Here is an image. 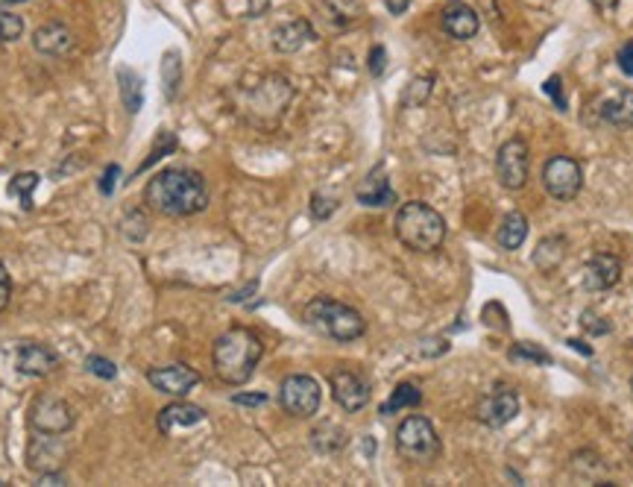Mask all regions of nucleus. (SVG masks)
Returning <instances> with one entry per match:
<instances>
[{
    "label": "nucleus",
    "mask_w": 633,
    "mask_h": 487,
    "mask_svg": "<svg viewBox=\"0 0 633 487\" xmlns=\"http://www.w3.org/2000/svg\"><path fill=\"white\" fill-rule=\"evenodd\" d=\"M396 452L411 464H431L443 452V443L434 423L422 414L405 417L396 429Z\"/></svg>",
    "instance_id": "nucleus-5"
},
{
    "label": "nucleus",
    "mask_w": 633,
    "mask_h": 487,
    "mask_svg": "<svg viewBox=\"0 0 633 487\" xmlns=\"http://www.w3.org/2000/svg\"><path fill=\"white\" fill-rule=\"evenodd\" d=\"M543 91L548 94V97H552V101H554V106L560 109V112H566V109H569V101H566V94H563V79L554 74V77H548L545 82H543Z\"/></svg>",
    "instance_id": "nucleus-38"
},
{
    "label": "nucleus",
    "mask_w": 633,
    "mask_h": 487,
    "mask_svg": "<svg viewBox=\"0 0 633 487\" xmlns=\"http://www.w3.org/2000/svg\"><path fill=\"white\" fill-rule=\"evenodd\" d=\"M320 402H322L320 382L308 373H290L279 385V406L285 408V414L297 417V420L314 417L320 411Z\"/></svg>",
    "instance_id": "nucleus-7"
},
{
    "label": "nucleus",
    "mask_w": 633,
    "mask_h": 487,
    "mask_svg": "<svg viewBox=\"0 0 633 487\" xmlns=\"http://www.w3.org/2000/svg\"><path fill=\"white\" fill-rule=\"evenodd\" d=\"M38 484H68V476L59 470H45L38 472Z\"/></svg>",
    "instance_id": "nucleus-45"
},
{
    "label": "nucleus",
    "mask_w": 633,
    "mask_h": 487,
    "mask_svg": "<svg viewBox=\"0 0 633 487\" xmlns=\"http://www.w3.org/2000/svg\"><path fill=\"white\" fill-rule=\"evenodd\" d=\"M174 150H176V135H174V132H159V144L153 147V153L144 159V164H141V168H138V174H141V171H147L153 162H156V159H164L167 153H174Z\"/></svg>",
    "instance_id": "nucleus-35"
},
{
    "label": "nucleus",
    "mask_w": 633,
    "mask_h": 487,
    "mask_svg": "<svg viewBox=\"0 0 633 487\" xmlns=\"http://www.w3.org/2000/svg\"><path fill=\"white\" fill-rule=\"evenodd\" d=\"M33 48L41 57H65V53L74 50V33L62 21H47L33 33Z\"/></svg>",
    "instance_id": "nucleus-17"
},
{
    "label": "nucleus",
    "mask_w": 633,
    "mask_h": 487,
    "mask_svg": "<svg viewBox=\"0 0 633 487\" xmlns=\"http://www.w3.org/2000/svg\"><path fill=\"white\" fill-rule=\"evenodd\" d=\"M24 36V18L12 16V12L0 9V45H9V41H18Z\"/></svg>",
    "instance_id": "nucleus-33"
},
{
    "label": "nucleus",
    "mask_w": 633,
    "mask_h": 487,
    "mask_svg": "<svg viewBox=\"0 0 633 487\" xmlns=\"http://www.w3.org/2000/svg\"><path fill=\"white\" fill-rule=\"evenodd\" d=\"M270 399L264 391H256V394H232V402L235 406H244V408H258L264 406V402Z\"/></svg>",
    "instance_id": "nucleus-43"
},
{
    "label": "nucleus",
    "mask_w": 633,
    "mask_h": 487,
    "mask_svg": "<svg viewBox=\"0 0 633 487\" xmlns=\"http://www.w3.org/2000/svg\"><path fill=\"white\" fill-rule=\"evenodd\" d=\"M616 65H618V71H622L625 77H633V38L625 41L622 48H618L616 53Z\"/></svg>",
    "instance_id": "nucleus-41"
},
{
    "label": "nucleus",
    "mask_w": 633,
    "mask_h": 487,
    "mask_svg": "<svg viewBox=\"0 0 633 487\" xmlns=\"http://www.w3.org/2000/svg\"><path fill=\"white\" fill-rule=\"evenodd\" d=\"M118 174H121L118 164H109V168L103 171V179H100V194H103V197H111V191H115V185H118Z\"/></svg>",
    "instance_id": "nucleus-44"
},
{
    "label": "nucleus",
    "mask_w": 633,
    "mask_h": 487,
    "mask_svg": "<svg viewBox=\"0 0 633 487\" xmlns=\"http://www.w3.org/2000/svg\"><path fill=\"white\" fill-rule=\"evenodd\" d=\"M256 291H258V282L252 280V282H247L241 291H235V294H229L227 300H229V302H244L247 297H252V294H256Z\"/></svg>",
    "instance_id": "nucleus-46"
},
{
    "label": "nucleus",
    "mask_w": 633,
    "mask_h": 487,
    "mask_svg": "<svg viewBox=\"0 0 633 487\" xmlns=\"http://www.w3.org/2000/svg\"><path fill=\"white\" fill-rule=\"evenodd\" d=\"M367 68H370V74H373V77H382V74L387 71V50H385V45L370 48Z\"/></svg>",
    "instance_id": "nucleus-40"
},
{
    "label": "nucleus",
    "mask_w": 633,
    "mask_h": 487,
    "mask_svg": "<svg viewBox=\"0 0 633 487\" xmlns=\"http://www.w3.org/2000/svg\"><path fill=\"white\" fill-rule=\"evenodd\" d=\"M293 97V86L279 74H267L258 86H252V91L247 94V112H249V121L258 123V127H270V123H276L281 115H285V109L290 103Z\"/></svg>",
    "instance_id": "nucleus-6"
},
{
    "label": "nucleus",
    "mask_w": 633,
    "mask_h": 487,
    "mask_svg": "<svg viewBox=\"0 0 633 487\" xmlns=\"http://www.w3.org/2000/svg\"><path fill=\"white\" fill-rule=\"evenodd\" d=\"M206 420V408L200 406H194V402H185V399H179V402H171V406H164L156 417V426L162 435L171 438L174 431L179 429H191V426H200Z\"/></svg>",
    "instance_id": "nucleus-19"
},
{
    "label": "nucleus",
    "mask_w": 633,
    "mask_h": 487,
    "mask_svg": "<svg viewBox=\"0 0 633 487\" xmlns=\"http://www.w3.org/2000/svg\"><path fill=\"white\" fill-rule=\"evenodd\" d=\"M144 203L150 212L164 215V217L200 215L208 206L206 176L191 168H164L147 179Z\"/></svg>",
    "instance_id": "nucleus-1"
},
{
    "label": "nucleus",
    "mask_w": 633,
    "mask_h": 487,
    "mask_svg": "<svg viewBox=\"0 0 633 487\" xmlns=\"http://www.w3.org/2000/svg\"><path fill=\"white\" fill-rule=\"evenodd\" d=\"M147 227H150V220L144 217V212L141 208H135V212H130L123 220H121V235L126 241H135L141 244L147 238Z\"/></svg>",
    "instance_id": "nucleus-32"
},
{
    "label": "nucleus",
    "mask_w": 633,
    "mask_h": 487,
    "mask_svg": "<svg viewBox=\"0 0 633 487\" xmlns=\"http://www.w3.org/2000/svg\"><path fill=\"white\" fill-rule=\"evenodd\" d=\"M329 387H332V397L334 402L341 406L343 411L355 414L361 408H367L370 402V382L364 379L358 370L352 367H334L329 373Z\"/></svg>",
    "instance_id": "nucleus-11"
},
{
    "label": "nucleus",
    "mask_w": 633,
    "mask_h": 487,
    "mask_svg": "<svg viewBox=\"0 0 633 487\" xmlns=\"http://www.w3.org/2000/svg\"><path fill=\"white\" fill-rule=\"evenodd\" d=\"M267 6H270V0H249V6H247V16L249 18H258L267 12Z\"/></svg>",
    "instance_id": "nucleus-47"
},
{
    "label": "nucleus",
    "mask_w": 633,
    "mask_h": 487,
    "mask_svg": "<svg viewBox=\"0 0 633 487\" xmlns=\"http://www.w3.org/2000/svg\"><path fill=\"white\" fill-rule=\"evenodd\" d=\"M264 355V344L252 329L232 326L211 346V367L223 385H247Z\"/></svg>",
    "instance_id": "nucleus-2"
},
{
    "label": "nucleus",
    "mask_w": 633,
    "mask_h": 487,
    "mask_svg": "<svg viewBox=\"0 0 633 487\" xmlns=\"http://www.w3.org/2000/svg\"><path fill=\"white\" fill-rule=\"evenodd\" d=\"M563 256H566V238H563V235H548V238H543L537 249H533V264H537L543 273H552L563 261Z\"/></svg>",
    "instance_id": "nucleus-25"
},
{
    "label": "nucleus",
    "mask_w": 633,
    "mask_h": 487,
    "mask_svg": "<svg viewBox=\"0 0 633 487\" xmlns=\"http://www.w3.org/2000/svg\"><path fill=\"white\" fill-rule=\"evenodd\" d=\"M622 280V261L613 253H596L584 264V288L586 291H610Z\"/></svg>",
    "instance_id": "nucleus-15"
},
{
    "label": "nucleus",
    "mask_w": 633,
    "mask_h": 487,
    "mask_svg": "<svg viewBox=\"0 0 633 487\" xmlns=\"http://www.w3.org/2000/svg\"><path fill=\"white\" fill-rule=\"evenodd\" d=\"M508 358H511V361H519V365H522V361H528V365H554L552 353H545L543 346L528 344V341L513 344L511 353H508Z\"/></svg>",
    "instance_id": "nucleus-30"
},
{
    "label": "nucleus",
    "mask_w": 633,
    "mask_h": 487,
    "mask_svg": "<svg viewBox=\"0 0 633 487\" xmlns=\"http://www.w3.org/2000/svg\"><path fill=\"white\" fill-rule=\"evenodd\" d=\"M630 391H633V376H630Z\"/></svg>",
    "instance_id": "nucleus-52"
},
{
    "label": "nucleus",
    "mask_w": 633,
    "mask_h": 487,
    "mask_svg": "<svg viewBox=\"0 0 633 487\" xmlns=\"http://www.w3.org/2000/svg\"><path fill=\"white\" fill-rule=\"evenodd\" d=\"M334 212H337V200L332 197V194L317 191L314 197H311V217L314 220H329Z\"/></svg>",
    "instance_id": "nucleus-37"
},
{
    "label": "nucleus",
    "mask_w": 633,
    "mask_h": 487,
    "mask_svg": "<svg viewBox=\"0 0 633 487\" xmlns=\"http://www.w3.org/2000/svg\"><path fill=\"white\" fill-rule=\"evenodd\" d=\"M147 382H150L153 391L182 399L203 382V376L196 373L191 365H185V361H174V365H164V367H150Z\"/></svg>",
    "instance_id": "nucleus-12"
},
{
    "label": "nucleus",
    "mask_w": 633,
    "mask_h": 487,
    "mask_svg": "<svg viewBox=\"0 0 633 487\" xmlns=\"http://www.w3.org/2000/svg\"><path fill=\"white\" fill-rule=\"evenodd\" d=\"M543 188L557 203H572L584 188V171L572 156H552L543 168Z\"/></svg>",
    "instance_id": "nucleus-9"
},
{
    "label": "nucleus",
    "mask_w": 633,
    "mask_h": 487,
    "mask_svg": "<svg viewBox=\"0 0 633 487\" xmlns=\"http://www.w3.org/2000/svg\"><path fill=\"white\" fill-rule=\"evenodd\" d=\"M531 174V150L522 138H511L496 150V176L508 191H519Z\"/></svg>",
    "instance_id": "nucleus-10"
},
{
    "label": "nucleus",
    "mask_w": 633,
    "mask_h": 487,
    "mask_svg": "<svg viewBox=\"0 0 633 487\" xmlns=\"http://www.w3.org/2000/svg\"><path fill=\"white\" fill-rule=\"evenodd\" d=\"M355 200L367 208H387V206L396 203V191H393L385 168H373L367 176L361 179L358 188H355Z\"/></svg>",
    "instance_id": "nucleus-18"
},
{
    "label": "nucleus",
    "mask_w": 633,
    "mask_h": 487,
    "mask_svg": "<svg viewBox=\"0 0 633 487\" xmlns=\"http://www.w3.org/2000/svg\"><path fill=\"white\" fill-rule=\"evenodd\" d=\"M440 24L452 38L469 41V38L478 36V30H481V16H478V12L472 6H467V4H452L443 12Z\"/></svg>",
    "instance_id": "nucleus-22"
},
{
    "label": "nucleus",
    "mask_w": 633,
    "mask_h": 487,
    "mask_svg": "<svg viewBox=\"0 0 633 487\" xmlns=\"http://www.w3.org/2000/svg\"><path fill=\"white\" fill-rule=\"evenodd\" d=\"M516 414H519V397L508 385L492 387L487 397H481V402H478V408H475L478 423H484L487 429L508 426Z\"/></svg>",
    "instance_id": "nucleus-13"
},
{
    "label": "nucleus",
    "mask_w": 633,
    "mask_h": 487,
    "mask_svg": "<svg viewBox=\"0 0 633 487\" xmlns=\"http://www.w3.org/2000/svg\"><path fill=\"white\" fill-rule=\"evenodd\" d=\"M118 82H121V97L126 112L135 115L141 103H144V79H141L130 68H118Z\"/></svg>",
    "instance_id": "nucleus-26"
},
{
    "label": "nucleus",
    "mask_w": 633,
    "mask_h": 487,
    "mask_svg": "<svg viewBox=\"0 0 633 487\" xmlns=\"http://www.w3.org/2000/svg\"><path fill=\"white\" fill-rule=\"evenodd\" d=\"M59 355H56L47 344H36V341H21L18 353H16V370L21 376H30V379H41V376H50L59 370Z\"/></svg>",
    "instance_id": "nucleus-14"
},
{
    "label": "nucleus",
    "mask_w": 633,
    "mask_h": 487,
    "mask_svg": "<svg viewBox=\"0 0 633 487\" xmlns=\"http://www.w3.org/2000/svg\"><path fill=\"white\" fill-rule=\"evenodd\" d=\"M9 300H12V276L6 270V264L0 261V312L9 309Z\"/></svg>",
    "instance_id": "nucleus-42"
},
{
    "label": "nucleus",
    "mask_w": 633,
    "mask_h": 487,
    "mask_svg": "<svg viewBox=\"0 0 633 487\" xmlns=\"http://www.w3.org/2000/svg\"><path fill=\"white\" fill-rule=\"evenodd\" d=\"M385 6L390 16H405L407 6H411V0H385Z\"/></svg>",
    "instance_id": "nucleus-48"
},
{
    "label": "nucleus",
    "mask_w": 633,
    "mask_h": 487,
    "mask_svg": "<svg viewBox=\"0 0 633 487\" xmlns=\"http://www.w3.org/2000/svg\"><path fill=\"white\" fill-rule=\"evenodd\" d=\"M317 33H314V26L311 21H305V18H293V21H285V24H279L273 36H270V45L276 53H297L302 50L308 41H314Z\"/></svg>",
    "instance_id": "nucleus-20"
},
{
    "label": "nucleus",
    "mask_w": 633,
    "mask_h": 487,
    "mask_svg": "<svg viewBox=\"0 0 633 487\" xmlns=\"http://www.w3.org/2000/svg\"><path fill=\"white\" fill-rule=\"evenodd\" d=\"M349 443V435L346 431L337 426V423H332V420H326V423H320L314 431H311V447L317 450V452H322V455H334V452H341L343 447Z\"/></svg>",
    "instance_id": "nucleus-24"
},
{
    "label": "nucleus",
    "mask_w": 633,
    "mask_h": 487,
    "mask_svg": "<svg viewBox=\"0 0 633 487\" xmlns=\"http://www.w3.org/2000/svg\"><path fill=\"white\" fill-rule=\"evenodd\" d=\"M525 238H528V217L522 212L504 215L501 227L496 232V244L501 249H511V253H513V249H519V247L525 244Z\"/></svg>",
    "instance_id": "nucleus-23"
},
{
    "label": "nucleus",
    "mask_w": 633,
    "mask_h": 487,
    "mask_svg": "<svg viewBox=\"0 0 633 487\" xmlns=\"http://www.w3.org/2000/svg\"><path fill=\"white\" fill-rule=\"evenodd\" d=\"M302 320L308 329H314L317 335L334 344H352L367 335V320H364V314L334 297H314L305 305Z\"/></svg>",
    "instance_id": "nucleus-4"
},
{
    "label": "nucleus",
    "mask_w": 633,
    "mask_h": 487,
    "mask_svg": "<svg viewBox=\"0 0 633 487\" xmlns=\"http://www.w3.org/2000/svg\"><path fill=\"white\" fill-rule=\"evenodd\" d=\"M322 4L329 9V21H334L337 26H349L361 12L358 0H322Z\"/></svg>",
    "instance_id": "nucleus-31"
},
{
    "label": "nucleus",
    "mask_w": 633,
    "mask_h": 487,
    "mask_svg": "<svg viewBox=\"0 0 633 487\" xmlns=\"http://www.w3.org/2000/svg\"><path fill=\"white\" fill-rule=\"evenodd\" d=\"M18 4H26V0H0V6H18Z\"/></svg>",
    "instance_id": "nucleus-51"
},
{
    "label": "nucleus",
    "mask_w": 633,
    "mask_h": 487,
    "mask_svg": "<svg viewBox=\"0 0 633 487\" xmlns=\"http://www.w3.org/2000/svg\"><path fill=\"white\" fill-rule=\"evenodd\" d=\"M431 86H434V77H417V79H411V86H407V91H405V106L426 103L428 94H431Z\"/></svg>",
    "instance_id": "nucleus-34"
},
{
    "label": "nucleus",
    "mask_w": 633,
    "mask_h": 487,
    "mask_svg": "<svg viewBox=\"0 0 633 487\" xmlns=\"http://www.w3.org/2000/svg\"><path fill=\"white\" fill-rule=\"evenodd\" d=\"M393 232H396L402 247L414 249V253H434L446 241V220L434 206L422 200H407L399 206Z\"/></svg>",
    "instance_id": "nucleus-3"
},
{
    "label": "nucleus",
    "mask_w": 633,
    "mask_h": 487,
    "mask_svg": "<svg viewBox=\"0 0 633 487\" xmlns=\"http://www.w3.org/2000/svg\"><path fill=\"white\" fill-rule=\"evenodd\" d=\"M593 6L601 9V12H613L618 6V0H593Z\"/></svg>",
    "instance_id": "nucleus-50"
},
{
    "label": "nucleus",
    "mask_w": 633,
    "mask_h": 487,
    "mask_svg": "<svg viewBox=\"0 0 633 487\" xmlns=\"http://www.w3.org/2000/svg\"><path fill=\"white\" fill-rule=\"evenodd\" d=\"M62 458H65L62 435H41V431H36L30 447H26V467L36 470V472L59 470Z\"/></svg>",
    "instance_id": "nucleus-16"
},
{
    "label": "nucleus",
    "mask_w": 633,
    "mask_h": 487,
    "mask_svg": "<svg viewBox=\"0 0 633 487\" xmlns=\"http://www.w3.org/2000/svg\"><path fill=\"white\" fill-rule=\"evenodd\" d=\"M581 326H584V332H589V335H610V329H613L610 320H604V317H598L593 312H584Z\"/></svg>",
    "instance_id": "nucleus-39"
},
{
    "label": "nucleus",
    "mask_w": 633,
    "mask_h": 487,
    "mask_svg": "<svg viewBox=\"0 0 633 487\" xmlns=\"http://www.w3.org/2000/svg\"><path fill=\"white\" fill-rule=\"evenodd\" d=\"M598 115L616 130H633V89H616L601 101Z\"/></svg>",
    "instance_id": "nucleus-21"
},
{
    "label": "nucleus",
    "mask_w": 633,
    "mask_h": 487,
    "mask_svg": "<svg viewBox=\"0 0 633 487\" xmlns=\"http://www.w3.org/2000/svg\"><path fill=\"white\" fill-rule=\"evenodd\" d=\"M41 183V176L36 171H24V174H16L12 176V183H9V194L12 197H18L21 200V208L24 212H33V191L38 188Z\"/></svg>",
    "instance_id": "nucleus-29"
},
{
    "label": "nucleus",
    "mask_w": 633,
    "mask_h": 487,
    "mask_svg": "<svg viewBox=\"0 0 633 487\" xmlns=\"http://www.w3.org/2000/svg\"><path fill=\"white\" fill-rule=\"evenodd\" d=\"M162 82H164V97H167V101H176L179 86H182V53L179 50H167L164 53Z\"/></svg>",
    "instance_id": "nucleus-28"
},
{
    "label": "nucleus",
    "mask_w": 633,
    "mask_h": 487,
    "mask_svg": "<svg viewBox=\"0 0 633 487\" xmlns=\"http://www.w3.org/2000/svg\"><path fill=\"white\" fill-rule=\"evenodd\" d=\"M566 344L572 346V350H578L581 355H586V358H589V355H593V346H586L584 341H575V338H572V341H566Z\"/></svg>",
    "instance_id": "nucleus-49"
},
{
    "label": "nucleus",
    "mask_w": 633,
    "mask_h": 487,
    "mask_svg": "<svg viewBox=\"0 0 633 487\" xmlns=\"http://www.w3.org/2000/svg\"><path fill=\"white\" fill-rule=\"evenodd\" d=\"M86 370L94 373L97 379H106V382L115 379V376H118V365H115V361L103 358V355H89V358H86Z\"/></svg>",
    "instance_id": "nucleus-36"
},
{
    "label": "nucleus",
    "mask_w": 633,
    "mask_h": 487,
    "mask_svg": "<svg viewBox=\"0 0 633 487\" xmlns=\"http://www.w3.org/2000/svg\"><path fill=\"white\" fill-rule=\"evenodd\" d=\"M422 402V391L414 385V382H399L396 387H393L390 399L382 406V414H396V411H405V408H417Z\"/></svg>",
    "instance_id": "nucleus-27"
},
{
    "label": "nucleus",
    "mask_w": 633,
    "mask_h": 487,
    "mask_svg": "<svg viewBox=\"0 0 633 487\" xmlns=\"http://www.w3.org/2000/svg\"><path fill=\"white\" fill-rule=\"evenodd\" d=\"M77 426V411L68 399L41 394L30 406V429L41 435H68Z\"/></svg>",
    "instance_id": "nucleus-8"
}]
</instances>
